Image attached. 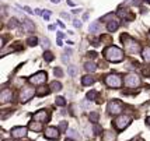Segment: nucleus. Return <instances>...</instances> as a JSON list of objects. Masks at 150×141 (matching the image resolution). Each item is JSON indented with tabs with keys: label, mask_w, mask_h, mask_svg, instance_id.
Here are the masks:
<instances>
[{
	"label": "nucleus",
	"mask_w": 150,
	"mask_h": 141,
	"mask_svg": "<svg viewBox=\"0 0 150 141\" xmlns=\"http://www.w3.org/2000/svg\"><path fill=\"white\" fill-rule=\"evenodd\" d=\"M104 56L111 63H119L124 60V52L118 46H108L104 49Z\"/></svg>",
	"instance_id": "1"
},
{
	"label": "nucleus",
	"mask_w": 150,
	"mask_h": 141,
	"mask_svg": "<svg viewBox=\"0 0 150 141\" xmlns=\"http://www.w3.org/2000/svg\"><path fill=\"white\" fill-rule=\"evenodd\" d=\"M121 41L124 42L125 51L128 52V53L135 55V53H137V52L140 51V46L137 45V43L131 38V36H128V35H122V36H121Z\"/></svg>",
	"instance_id": "2"
},
{
	"label": "nucleus",
	"mask_w": 150,
	"mask_h": 141,
	"mask_svg": "<svg viewBox=\"0 0 150 141\" xmlns=\"http://www.w3.org/2000/svg\"><path fill=\"white\" fill-rule=\"evenodd\" d=\"M132 122V117L128 115H119L115 119V122H114V126L117 128L118 131H122L124 128H126Z\"/></svg>",
	"instance_id": "3"
},
{
	"label": "nucleus",
	"mask_w": 150,
	"mask_h": 141,
	"mask_svg": "<svg viewBox=\"0 0 150 141\" xmlns=\"http://www.w3.org/2000/svg\"><path fill=\"white\" fill-rule=\"evenodd\" d=\"M46 80H48V74L45 71H38L28 78V83L33 84V85H42L46 83Z\"/></svg>",
	"instance_id": "4"
},
{
	"label": "nucleus",
	"mask_w": 150,
	"mask_h": 141,
	"mask_svg": "<svg viewBox=\"0 0 150 141\" xmlns=\"http://www.w3.org/2000/svg\"><path fill=\"white\" fill-rule=\"evenodd\" d=\"M105 84L110 88H121L122 87V78L118 74H108L105 77Z\"/></svg>",
	"instance_id": "5"
},
{
	"label": "nucleus",
	"mask_w": 150,
	"mask_h": 141,
	"mask_svg": "<svg viewBox=\"0 0 150 141\" xmlns=\"http://www.w3.org/2000/svg\"><path fill=\"white\" fill-rule=\"evenodd\" d=\"M34 95H37V90H34L30 85H25V87H23V90L20 92V101L21 102H28Z\"/></svg>",
	"instance_id": "6"
},
{
	"label": "nucleus",
	"mask_w": 150,
	"mask_h": 141,
	"mask_svg": "<svg viewBox=\"0 0 150 141\" xmlns=\"http://www.w3.org/2000/svg\"><path fill=\"white\" fill-rule=\"evenodd\" d=\"M124 85L128 88H136L140 85V78L137 77L136 74H128L124 78Z\"/></svg>",
	"instance_id": "7"
},
{
	"label": "nucleus",
	"mask_w": 150,
	"mask_h": 141,
	"mask_svg": "<svg viewBox=\"0 0 150 141\" xmlns=\"http://www.w3.org/2000/svg\"><path fill=\"white\" fill-rule=\"evenodd\" d=\"M107 110H108L110 115L115 116V115H119V113L124 110V106H122V103L119 102V101H111V102H108Z\"/></svg>",
	"instance_id": "8"
},
{
	"label": "nucleus",
	"mask_w": 150,
	"mask_h": 141,
	"mask_svg": "<svg viewBox=\"0 0 150 141\" xmlns=\"http://www.w3.org/2000/svg\"><path fill=\"white\" fill-rule=\"evenodd\" d=\"M59 135H60V130L58 127H46L44 131V137L48 140H58Z\"/></svg>",
	"instance_id": "9"
},
{
	"label": "nucleus",
	"mask_w": 150,
	"mask_h": 141,
	"mask_svg": "<svg viewBox=\"0 0 150 141\" xmlns=\"http://www.w3.org/2000/svg\"><path fill=\"white\" fill-rule=\"evenodd\" d=\"M33 120L34 122H39V123H48L49 122V113H48V110H45V109L38 110L37 113H34Z\"/></svg>",
	"instance_id": "10"
},
{
	"label": "nucleus",
	"mask_w": 150,
	"mask_h": 141,
	"mask_svg": "<svg viewBox=\"0 0 150 141\" xmlns=\"http://www.w3.org/2000/svg\"><path fill=\"white\" fill-rule=\"evenodd\" d=\"M11 99H13V92H11V90H8V88H3L1 92H0V102L7 103V102H10Z\"/></svg>",
	"instance_id": "11"
},
{
	"label": "nucleus",
	"mask_w": 150,
	"mask_h": 141,
	"mask_svg": "<svg viewBox=\"0 0 150 141\" xmlns=\"http://www.w3.org/2000/svg\"><path fill=\"white\" fill-rule=\"evenodd\" d=\"M10 134L14 138H23V137L27 135V127H21V126L20 127H13L11 131H10Z\"/></svg>",
	"instance_id": "12"
},
{
	"label": "nucleus",
	"mask_w": 150,
	"mask_h": 141,
	"mask_svg": "<svg viewBox=\"0 0 150 141\" xmlns=\"http://www.w3.org/2000/svg\"><path fill=\"white\" fill-rule=\"evenodd\" d=\"M118 27H119V21H118V20H111V21L107 24V29L110 32H115L118 29Z\"/></svg>",
	"instance_id": "13"
},
{
	"label": "nucleus",
	"mask_w": 150,
	"mask_h": 141,
	"mask_svg": "<svg viewBox=\"0 0 150 141\" xmlns=\"http://www.w3.org/2000/svg\"><path fill=\"white\" fill-rule=\"evenodd\" d=\"M96 83V78L93 77V76H84V77H81V84L86 85V87H88V85H93V84Z\"/></svg>",
	"instance_id": "14"
},
{
	"label": "nucleus",
	"mask_w": 150,
	"mask_h": 141,
	"mask_svg": "<svg viewBox=\"0 0 150 141\" xmlns=\"http://www.w3.org/2000/svg\"><path fill=\"white\" fill-rule=\"evenodd\" d=\"M52 91H51V87H39L37 88V95L38 96H44V95H48V94H51Z\"/></svg>",
	"instance_id": "15"
},
{
	"label": "nucleus",
	"mask_w": 150,
	"mask_h": 141,
	"mask_svg": "<svg viewBox=\"0 0 150 141\" xmlns=\"http://www.w3.org/2000/svg\"><path fill=\"white\" fill-rule=\"evenodd\" d=\"M117 140V134L112 131H105L103 134V141H115Z\"/></svg>",
	"instance_id": "16"
},
{
	"label": "nucleus",
	"mask_w": 150,
	"mask_h": 141,
	"mask_svg": "<svg viewBox=\"0 0 150 141\" xmlns=\"http://www.w3.org/2000/svg\"><path fill=\"white\" fill-rule=\"evenodd\" d=\"M23 29H25L27 32H33L34 31V24L30 20H23Z\"/></svg>",
	"instance_id": "17"
},
{
	"label": "nucleus",
	"mask_w": 150,
	"mask_h": 141,
	"mask_svg": "<svg viewBox=\"0 0 150 141\" xmlns=\"http://www.w3.org/2000/svg\"><path fill=\"white\" fill-rule=\"evenodd\" d=\"M142 58L146 63H150V46H146L142 49Z\"/></svg>",
	"instance_id": "18"
},
{
	"label": "nucleus",
	"mask_w": 150,
	"mask_h": 141,
	"mask_svg": "<svg viewBox=\"0 0 150 141\" xmlns=\"http://www.w3.org/2000/svg\"><path fill=\"white\" fill-rule=\"evenodd\" d=\"M28 127L31 128V130H34V131H41L42 130V123L39 122H30V124H28Z\"/></svg>",
	"instance_id": "19"
},
{
	"label": "nucleus",
	"mask_w": 150,
	"mask_h": 141,
	"mask_svg": "<svg viewBox=\"0 0 150 141\" xmlns=\"http://www.w3.org/2000/svg\"><path fill=\"white\" fill-rule=\"evenodd\" d=\"M118 15L122 17V18H126L128 21H132V20H133V15L128 13V10H125V8L124 10H119V11H118Z\"/></svg>",
	"instance_id": "20"
},
{
	"label": "nucleus",
	"mask_w": 150,
	"mask_h": 141,
	"mask_svg": "<svg viewBox=\"0 0 150 141\" xmlns=\"http://www.w3.org/2000/svg\"><path fill=\"white\" fill-rule=\"evenodd\" d=\"M84 69H86V71H88V73H94V71L97 70V66L93 63V62H87V63L84 64Z\"/></svg>",
	"instance_id": "21"
},
{
	"label": "nucleus",
	"mask_w": 150,
	"mask_h": 141,
	"mask_svg": "<svg viewBox=\"0 0 150 141\" xmlns=\"http://www.w3.org/2000/svg\"><path fill=\"white\" fill-rule=\"evenodd\" d=\"M88 119H90V122H91L93 124H97L98 119H100V115H98L97 112H91V113L88 115Z\"/></svg>",
	"instance_id": "22"
},
{
	"label": "nucleus",
	"mask_w": 150,
	"mask_h": 141,
	"mask_svg": "<svg viewBox=\"0 0 150 141\" xmlns=\"http://www.w3.org/2000/svg\"><path fill=\"white\" fill-rule=\"evenodd\" d=\"M101 27H100V22L98 21H94L93 24H90V32H100Z\"/></svg>",
	"instance_id": "23"
},
{
	"label": "nucleus",
	"mask_w": 150,
	"mask_h": 141,
	"mask_svg": "<svg viewBox=\"0 0 150 141\" xmlns=\"http://www.w3.org/2000/svg\"><path fill=\"white\" fill-rule=\"evenodd\" d=\"M27 43L30 46H37L38 45V38L37 36H30V38L27 39Z\"/></svg>",
	"instance_id": "24"
},
{
	"label": "nucleus",
	"mask_w": 150,
	"mask_h": 141,
	"mask_svg": "<svg viewBox=\"0 0 150 141\" xmlns=\"http://www.w3.org/2000/svg\"><path fill=\"white\" fill-rule=\"evenodd\" d=\"M60 90H62V84L59 81H53L51 84V91H60Z\"/></svg>",
	"instance_id": "25"
},
{
	"label": "nucleus",
	"mask_w": 150,
	"mask_h": 141,
	"mask_svg": "<svg viewBox=\"0 0 150 141\" xmlns=\"http://www.w3.org/2000/svg\"><path fill=\"white\" fill-rule=\"evenodd\" d=\"M55 103H56L58 106H65V105H66V101H65V98H62V96H58V98L55 99Z\"/></svg>",
	"instance_id": "26"
},
{
	"label": "nucleus",
	"mask_w": 150,
	"mask_h": 141,
	"mask_svg": "<svg viewBox=\"0 0 150 141\" xmlns=\"http://www.w3.org/2000/svg\"><path fill=\"white\" fill-rule=\"evenodd\" d=\"M44 59H45V62H52L53 55L51 53V52H45V53H44Z\"/></svg>",
	"instance_id": "27"
},
{
	"label": "nucleus",
	"mask_w": 150,
	"mask_h": 141,
	"mask_svg": "<svg viewBox=\"0 0 150 141\" xmlns=\"http://www.w3.org/2000/svg\"><path fill=\"white\" fill-rule=\"evenodd\" d=\"M96 96H97V91H90L88 94H87V101H91V99H96Z\"/></svg>",
	"instance_id": "28"
},
{
	"label": "nucleus",
	"mask_w": 150,
	"mask_h": 141,
	"mask_svg": "<svg viewBox=\"0 0 150 141\" xmlns=\"http://www.w3.org/2000/svg\"><path fill=\"white\" fill-rule=\"evenodd\" d=\"M67 137H69V138H73V140H76V138H77V133H76V130H69Z\"/></svg>",
	"instance_id": "29"
},
{
	"label": "nucleus",
	"mask_w": 150,
	"mask_h": 141,
	"mask_svg": "<svg viewBox=\"0 0 150 141\" xmlns=\"http://www.w3.org/2000/svg\"><path fill=\"white\" fill-rule=\"evenodd\" d=\"M76 73H77L76 66H70V67H69V74H70L72 77H74V76H76Z\"/></svg>",
	"instance_id": "30"
},
{
	"label": "nucleus",
	"mask_w": 150,
	"mask_h": 141,
	"mask_svg": "<svg viewBox=\"0 0 150 141\" xmlns=\"http://www.w3.org/2000/svg\"><path fill=\"white\" fill-rule=\"evenodd\" d=\"M17 25H18V22H17V20L16 18H11L10 21H8V27H10V28H16Z\"/></svg>",
	"instance_id": "31"
},
{
	"label": "nucleus",
	"mask_w": 150,
	"mask_h": 141,
	"mask_svg": "<svg viewBox=\"0 0 150 141\" xmlns=\"http://www.w3.org/2000/svg\"><path fill=\"white\" fill-rule=\"evenodd\" d=\"M53 74H55L56 77H63V71H62V69H59V67L53 70Z\"/></svg>",
	"instance_id": "32"
},
{
	"label": "nucleus",
	"mask_w": 150,
	"mask_h": 141,
	"mask_svg": "<svg viewBox=\"0 0 150 141\" xmlns=\"http://www.w3.org/2000/svg\"><path fill=\"white\" fill-rule=\"evenodd\" d=\"M58 128L60 130V131H62V133H63V131H66V128H67V123H66V122H62L60 124H59Z\"/></svg>",
	"instance_id": "33"
},
{
	"label": "nucleus",
	"mask_w": 150,
	"mask_h": 141,
	"mask_svg": "<svg viewBox=\"0 0 150 141\" xmlns=\"http://www.w3.org/2000/svg\"><path fill=\"white\" fill-rule=\"evenodd\" d=\"M93 131H94V134H100V133H101V127H100L98 124H94V126H93Z\"/></svg>",
	"instance_id": "34"
},
{
	"label": "nucleus",
	"mask_w": 150,
	"mask_h": 141,
	"mask_svg": "<svg viewBox=\"0 0 150 141\" xmlns=\"http://www.w3.org/2000/svg\"><path fill=\"white\" fill-rule=\"evenodd\" d=\"M42 45H44V48H46V49H48V48H49V45H51V43H49V39H48V38L42 39Z\"/></svg>",
	"instance_id": "35"
},
{
	"label": "nucleus",
	"mask_w": 150,
	"mask_h": 141,
	"mask_svg": "<svg viewBox=\"0 0 150 141\" xmlns=\"http://www.w3.org/2000/svg\"><path fill=\"white\" fill-rule=\"evenodd\" d=\"M142 73H143V76H146V77H150V67L143 69V70H142Z\"/></svg>",
	"instance_id": "36"
},
{
	"label": "nucleus",
	"mask_w": 150,
	"mask_h": 141,
	"mask_svg": "<svg viewBox=\"0 0 150 141\" xmlns=\"http://www.w3.org/2000/svg\"><path fill=\"white\" fill-rule=\"evenodd\" d=\"M73 25L76 27V28H80V27H81V21H80V20H74Z\"/></svg>",
	"instance_id": "37"
},
{
	"label": "nucleus",
	"mask_w": 150,
	"mask_h": 141,
	"mask_svg": "<svg viewBox=\"0 0 150 141\" xmlns=\"http://www.w3.org/2000/svg\"><path fill=\"white\" fill-rule=\"evenodd\" d=\"M42 17L45 18V21H48V20H49V17H51V13H49V11H45V13L42 14Z\"/></svg>",
	"instance_id": "38"
},
{
	"label": "nucleus",
	"mask_w": 150,
	"mask_h": 141,
	"mask_svg": "<svg viewBox=\"0 0 150 141\" xmlns=\"http://www.w3.org/2000/svg\"><path fill=\"white\" fill-rule=\"evenodd\" d=\"M87 56H88V58H91V59H94L96 56H97V53H96V52H88V53H87Z\"/></svg>",
	"instance_id": "39"
},
{
	"label": "nucleus",
	"mask_w": 150,
	"mask_h": 141,
	"mask_svg": "<svg viewBox=\"0 0 150 141\" xmlns=\"http://www.w3.org/2000/svg\"><path fill=\"white\" fill-rule=\"evenodd\" d=\"M24 10H25V11H27V13H28V14H33V13H34V11H33V10H31V8H30V7H28V6H25V7H24Z\"/></svg>",
	"instance_id": "40"
},
{
	"label": "nucleus",
	"mask_w": 150,
	"mask_h": 141,
	"mask_svg": "<svg viewBox=\"0 0 150 141\" xmlns=\"http://www.w3.org/2000/svg\"><path fill=\"white\" fill-rule=\"evenodd\" d=\"M81 106H83V108H90V103L84 101V102H81Z\"/></svg>",
	"instance_id": "41"
},
{
	"label": "nucleus",
	"mask_w": 150,
	"mask_h": 141,
	"mask_svg": "<svg viewBox=\"0 0 150 141\" xmlns=\"http://www.w3.org/2000/svg\"><path fill=\"white\" fill-rule=\"evenodd\" d=\"M60 15H62L63 18H67V20H69V14H66V13H62V14H60Z\"/></svg>",
	"instance_id": "42"
},
{
	"label": "nucleus",
	"mask_w": 150,
	"mask_h": 141,
	"mask_svg": "<svg viewBox=\"0 0 150 141\" xmlns=\"http://www.w3.org/2000/svg\"><path fill=\"white\" fill-rule=\"evenodd\" d=\"M58 36H59V39H62L65 35H63V32H58Z\"/></svg>",
	"instance_id": "43"
},
{
	"label": "nucleus",
	"mask_w": 150,
	"mask_h": 141,
	"mask_svg": "<svg viewBox=\"0 0 150 141\" xmlns=\"http://www.w3.org/2000/svg\"><path fill=\"white\" fill-rule=\"evenodd\" d=\"M66 55H70V53H72V49H67V48H66Z\"/></svg>",
	"instance_id": "44"
},
{
	"label": "nucleus",
	"mask_w": 150,
	"mask_h": 141,
	"mask_svg": "<svg viewBox=\"0 0 150 141\" xmlns=\"http://www.w3.org/2000/svg\"><path fill=\"white\" fill-rule=\"evenodd\" d=\"M67 4H69V6H74V3H73L72 0H67Z\"/></svg>",
	"instance_id": "45"
},
{
	"label": "nucleus",
	"mask_w": 150,
	"mask_h": 141,
	"mask_svg": "<svg viewBox=\"0 0 150 141\" xmlns=\"http://www.w3.org/2000/svg\"><path fill=\"white\" fill-rule=\"evenodd\" d=\"M62 60H63V62L66 63V62H69V58H66V56H63V59H62Z\"/></svg>",
	"instance_id": "46"
},
{
	"label": "nucleus",
	"mask_w": 150,
	"mask_h": 141,
	"mask_svg": "<svg viewBox=\"0 0 150 141\" xmlns=\"http://www.w3.org/2000/svg\"><path fill=\"white\" fill-rule=\"evenodd\" d=\"M51 1H52V3H55V4H58V3L60 1V0H51Z\"/></svg>",
	"instance_id": "47"
},
{
	"label": "nucleus",
	"mask_w": 150,
	"mask_h": 141,
	"mask_svg": "<svg viewBox=\"0 0 150 141\" xmlns=\"http://www.w3.org/2000/svg\"><path fill=\"white\" fill-rule=\"evenodd\" d=\"M146 122H147V124L150 126V117H147V119H146Z\"/></svg>",
	"instance_id": "48"
},
{
	"label": "nucleus",
	"mask_w": 150,
	"mask_h": 141,
	"mask_svg": "<svg viewBox=\"0 0 150 141\" xmlns=\"http://www.w3.org/2000/svg\"><path fill=\"white\" fill-rule=\"evenodd\" d=\"M65 141H74V140H73V138H69V137H67V138H66Z\"/></svg>",
	"instance_id": "49"
},
{
	"label": "nucleus",
	"mask_w": 150,
	"mask_h": 141,
	"mask_svg": "<svg viewBox=\"0 0 150 141\" xmlns=\"http://www.w3.org/2000/svg\"><path fill=\"white\" fill-rule=\"evenodd\" d=\"M143 1H147V3H150V0H143Z\"/></svg>",
	"instance_id": "50"
},
{
	"label": "nucleus",
	"mask_w": 150,
	"mask_h": 141,
	"mask_svg": "<svg viewBox=\"0 0 150 141\" xmlns=\"http://www.w3.org/2000/svg\"><path fill=\"white\" fill-rule=\"evenodd\" d=\"M4 141H8V140H4Z\"/></svg>",
	"instance_id": "51"
}]
</instances>
